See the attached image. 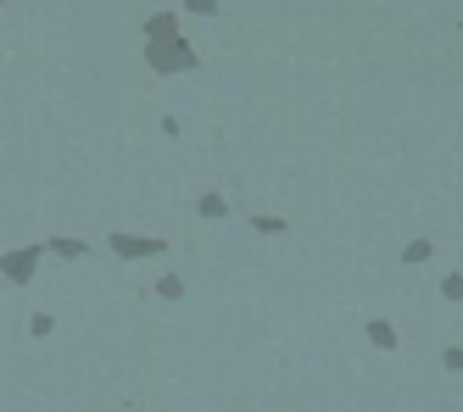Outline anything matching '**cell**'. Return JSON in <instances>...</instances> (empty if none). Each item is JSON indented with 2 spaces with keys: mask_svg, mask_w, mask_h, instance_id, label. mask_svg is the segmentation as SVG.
I'll use <instances>...</instances> for the list:
<instances>
[{
  "mask_svg": "<svg viewBox=\"0 0 463 412\" xmlns=\"http://www.w3.org/2000/svg\"><path fill=\"white\" fill-rule=\"evenodd\" d=\"M441 295L447 301H463V279H458V273H452V279H441Z\"/></svg>",
  "mask_w": 463,
  "mask_h": 412,
  "instance_id": "11",
  "label": "cell"
},
{
  "mask_svg": "<svg viewBox=\"0 0 463 412\" xmlns=\"http://www.w3.org/2000/svg\"><path fill=\"white\" fill-rule=\"evenodd\" d=\"M45 251H51V257H68V262L90 257V246H84V239H61V234H56V239H45Z\"/></svg>",
  "mask_w": 463,
  "mask_h": 412,
  "instance_id": "4",
  "label": "cell"
},
{
  "mask_svg": "<svg viewBox=\"0 0 463 412\" xmlns=\"http://www.w3.org/2000/svg\"><path fill=\"white\" fill-rule=\"evenodd\" d=\"M51 329H56V318H51V313H34V318H28V334H40V340H45Z\"/></svg>",
  "mask_w": 463,
  "mask_h": 412,
  "instance_id": "9",
  "label": "cell"
},
{
  "mask_svg": "<svg viewBox=\"0 0 463 412\" xmlns=\"http://www.w3.org/2000/svg\"><path fill=\"white\" fill-rule=\"evenodd\" d=\"M146 61H151V73H190L195 67V51L179 33V12H151V23H146Z\"/></svg>",
  "mask_w": 463,
  "mask_h": 412,
  "instance_id": "1",
  "label": "cell"
},
{
  "mask_svg": "<svg viewBox=\"0 0 463 412\" xmlns=\"http://www.w3.org/2000/svg\"><path fill=\"white\" fill-rule=\"evenodd\" d=\"M402 262H430V239H408V246H402Z\"/></svg>",
  "mask_w": 463,
  "mask_h": 412,
  "instance_id": "8",
  "label": "cell"
},
{
  "mask_svg": "<svg viewBox=\"0 0 463 412\" xmlns=\"http://www.w3.org/2000/svg\"><path fill=\"white\" fill-rule=\"evenodd\" d=\"M156 295H162V301H179V295H184V279H179V273H162V279H156Z\"/></svg>",
  "mask_w": 463,
  "mask_h": 412,
  "instance_id": "5",
  "label": "cell"
},
{
  "mask_svg": "<svg viewBox=\"0 0 463 412\" xmlns=\"http://www.w3.org/2000/svg\"><path fill=\"white\" fill-rule=\"evenodd\" d=\"M369 340H374L380 351H396V329L391 323H369Z\"/></svg>",
  "mask_w": 463,
  "mask_h": 412,
  "instance_id": "6",
  "label": "cell"
},
{
  "mask_svg": "<svg viewBox=\"0 0 463 412\" xmlns=\"http://www.w3.org/2000/svg\"><path fill=\"white\" fill-rule=\"evenodd\" d=\"M184 12H195V17H218L223 6H218V0H190V6H184Z\"/></svg>",
  "mask_w": 463,
  "mask_h": 412,
  "instance_id": "10",
  "label": "cell"
},
{
  "mask_svg": "<svg viewBox=\"0 0 463 412\" xmlns=\"http://www.w3.org/2000/svg\"><path fill=\"white\" fill-rule=\"evenodd\" d=\"M40 257H45V246H23V251H6V257H0V273H6L12 285H28V279H34V267H40Z\"/></svg>",
  "mask_w": 463,
  "mask_h": 412,
  "instance_id": "3",
  "label": "cell"
},
{
  "mask_svg": "<svg viewBox=\"0 0 463 412\" xmlns=\"http://www.w3.org/2000/svg\"><path fill=\"white\" fill-rule=\"evenodd\" d=\"M441 362H447V368H458V373H463V351H458V346H447V351H441Z\"/></svg>",
  "mask_w": 463,
  "mask_h": 412,
  "instance_id": "12",
  "label": "cell"
},
{
  "mask_svg": "<svg viewBox=\"0 0 463 412\" xmlns=\"http://www.w3.org/2000/svg\"><path fill=\"white\" fill-rule=\"evenodd\" d=\"M107 246L128 262H146V257H162L168 251V239H156V234H107Z\"/></svg>",
  "mask_w": 463,
  "mask_h": 412,
  "instance_id": "2",
  "label": "cell"
},
{
  "mask_svg": "<svg viewBox=\"0 0 463 412\" xmlns=\"http://www.w3.org/2000/svg\"><path fill=\"white\" fill-rule=\"evenodd\" d=\"M202 218H229V201L223 195H202V206H195Z\"/></svg>",
  "mask_w": 463,
  "mask_h": 412,
  "instance_id": "7",
  "label": "cell"
}]
</instances>
